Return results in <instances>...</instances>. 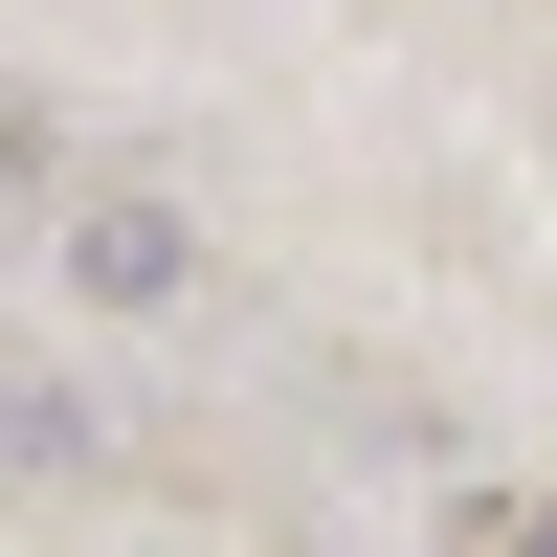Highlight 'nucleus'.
<instances>
[{
  "mask_svg": "<svg viewBox=\"0 0 557 557\" xmlns=\"http://www.w3.org/2000/svg\"><path fill=\"white\" fill-rule=\"evenodd\" d=\"M178 268H201L178 201H89V223H67V290H89V312H178Z\"/></svg>",
  "mask_w": 557,
  "mask_h": 557,
  "instance_id": "nucleus-1",
  "label": "nucleus"
}]
</instances>
